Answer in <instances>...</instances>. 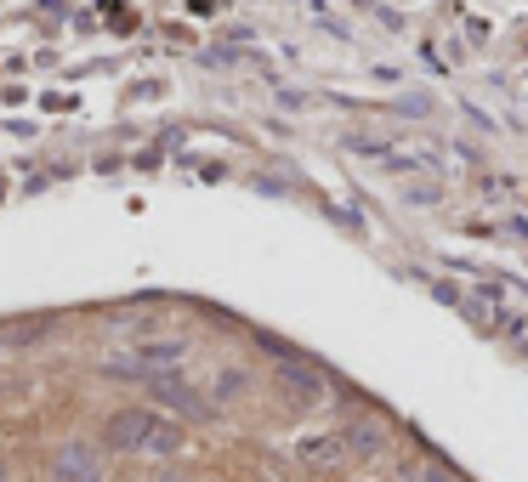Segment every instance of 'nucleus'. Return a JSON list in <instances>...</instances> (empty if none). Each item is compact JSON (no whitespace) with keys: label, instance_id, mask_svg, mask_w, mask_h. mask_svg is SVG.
<instances>
[{"label":"nucleus","instance_id":"423d86ee","mask_svg":"<svg viewBox=\"0 0 528 482\" xmlns=\"http://www.w3.org/2000/svg\"><path fill=\"white\" fill-rule=\"evenodd\" d=\"M52 482H103V471H97V454H91L86 443H74L57 454L52 465Z\"/></svg>","mask_w":528,"mask_h":482},{"label":"nucleus","instance_id":"f03ea898","mask_svg":"<svg viewBox=\"0 0 528 482\" xmlns=\"http://www.w3.org/2000/svg\"><path fill=\"white\" fill-rule=\"evenodd\" d=\"M352 154H370V159H387V171H432L438 165V142H409V137H392V142H370V137H352Z\"/></svg>","mask_w":528,"mask_h":482},{"label":"nucleus","instance_id":"20e7f679","mask_svg":"<svg viewBox=\"0 0 528 482\" xmlns=\"http://www.w3.org/2000/svg\"><path fill=\"white\" fill-rule=\"evenodd\" d=\"M279 386H284L290 403H301V409H318V403H324V375L307 369V363H296V358H279Z\"/></svg>","mask_w":528,"mask_h":482},{"label":"nucleus","instance_id":"39448f33","mask_svg":"<svg viewBox=\"0 0 528 482\" xmlns=\"http://www.w3.org/2000/svg\"><path fill=\"white\" fill-rule=\"evenodd\" d=\"M296 454H301V465H335L352 454V443H347V431H318V437H301Z\"/></svg>","mask_w":528,"mask_h":482},{"label":"nucleus","instance_id":"1a4fd4ad","mask_svg":"<svg viewBox=\"0 0 528 482\" xmlns=\"http://www.w3.org/2000/svg\"><path fill=\"white\" fill-rule=\"evenodd\" d=\"M409 482H449V477H443V471H415Z\"/></svg>","mask_w":528,"mask_h":482},{"label":"nucleus","instance_id":"6e6552de","mask_svg":"<svg viewBox=\"0 0 528 482\" xmlns=\"http://www.w3.org/2000/svg\"><path fill=\"white\" fill-rule=\"evenodd\" d=\"M347 443H352V454H375V448H381V431H375V426L347 431Z\"/></svg>","mask_w":528,"mask_h":482},{"label":"nucleus","instance_id":"f257e3e1","mask_svg":"<svg viewBox=\"0 0 528 482\" xmlns=\"http://www.w3.org/2000/svg\"><path fill=\"white\" fill-rule=\"evenodd\" d=\"M108 443L125 448V454H171L182 443V426L159 420L154 409H120L108 420Z\"/></svg>","mask_w":528,"mask_h":482},{"label":"nucleus","instance_id":"0eeeda50","mask_svg":"<svg viewBox=\"0 0 528 482\" xmlns=\"http://www.w3.org/2000/svg\"><path fill=\"white\" fill-rule=\"evenodd\" d=\"M148 386L159 392V403H171V409H182V414H211V403H205V397H194V386H182V380L148 375Z\"/></svg>","mask_w":528,"mask_h":482},{"label":"nucleus","instance_id":"7ed1b4c3","mask_svg":"<svg viewBox=\"0 0 528 482\" xmlns=\"http://www.w3.org/2000/svg\"><path fill=\"white\" fill-rule=\"evenodd\" d=\"M182 363V346L176 341H154V346H137V352H125V358H108L103 369L108 375H165Z\"/></svg>","mask_w":528,"mask_h":482}]
</instances>
